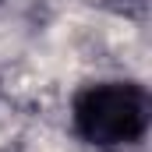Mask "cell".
<instances>
[{"instance_id":"6da1fadb","label":"cell","mask_w":152,"mask_h":152,"mask_svg":"<svg viewBox=\"0 0 152 152\" xmlns=\"http://www.w3.org/2000/svg\"><path fill=\"white\" fill-rule=\"evenodd\" d=\"M152 103L138 81H92L71 103V124L78 138L96 149L138 145L149 131Z\"/></svg>"}]
</instances>
